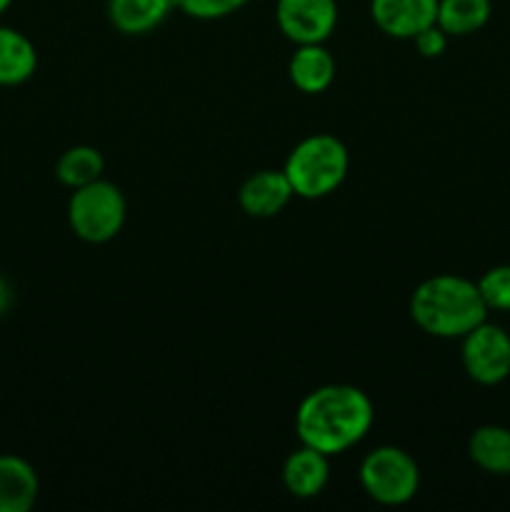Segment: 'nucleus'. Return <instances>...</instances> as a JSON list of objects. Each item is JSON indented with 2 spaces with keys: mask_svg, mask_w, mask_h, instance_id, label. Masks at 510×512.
I'll use <instances>...</instances> for the list:
<instances>
[{
  "mask_svg": "<svg viewBox=\"0 0 510 512\" xmlns=\"http://www.w3.org/2000/svg\"><path fill=\"white\" fill-rule=\"evenodd\" d=\"M375 410L368 393L355 385L333 383L310 390L295 410L300 443L325 455H343L370 433Z\"/></svg>",
  "mask_w": 510,
  "mask_h": 512,
  "instance_id": "1",
  "label": "nucleus"
},
{
  "mask_svg": "<svg viewBox=\"0 0 510 512\" xmlns=\"http://www.w3.org/2000/svg\"><path fill=\"white\" fill-rule=\"evenodd\" d=\"M410 318L433 338L455 340L488 320L478 283L455 273L423 280L410 295Z\"/></svg>",
  "mask_w": 510,
  "mask_h": 512,
  "instance_id": "2",
  "label": "nucleus"
},
{
  "mask_svg": "<svg viewBox=\"0 0 510 512\" xmlns=\"http://www.w3.org/2000/svg\"><path fill=\"white\" fill-rule=\"evenodd\" d=\"M348 168V148L330 133H315L300 140L283 165L295 198L303 200L328 198L343 185Z\"/></svg>",
  "mask_w": 510,
  "mask_h": 512,
  "instance_id": "3",
  "label": "nucleus"
},
{
  "mask_svg": "<svg viewBox=\"0 0 510 512\" xmlns=\"http://www.w3.org/2000/svg\"><path fill=\"white\" fill-rule=\"evenodd\" d=\"M125 215L128 203L123 190L105 178L75 188L68 200L70 230L90 245L110 243L123 230Z\"/></svg>",
  "mask_w": 510,
  "mask_h": 512,
  "instance_id": "4",
  "label": "nucleus"
},
{
  "mask_svg": "<svg viewBox=\"0 0 510 512\" xmlns=\"http://www.w3.org/2000/svg\"><path fill=\"white\" fill-rule=\"evenodd\" d=\"M360 485L365 495L385 508L410 503L420 490V468L410 453L395 445L370 450L360 463Z\"/></svg>",
  "mask_w": 510,
  "mask_h": 512,
  "instance_id": "5",
  "label": "nucleus"
},
{
  "mask_svg": "<svg viewBox=\"0 0 510 512\" xmlns=\"http://www.w3.org/2000/svg\"><path fill=\"white\" fill-rule=\"evenodd\" d=\"M460 360L473 383L495 388L510 378V335L500 325L483 323L463 335Z\"/></svg>",
  "mask_w": 510,
  "mask_h": 512,
  "instance_id": "6",
  "label": "nucleus"
},
{
  "mask_svg": "<svg viewBox=\"0 0 510 512\" xmlns=\"http://www.w3.org/2000/svg\"><path fill=\"white\" fill-rule=\"evenodd\" d=\"M275 23L290 43H325L338 25V0H278Z\"/></svg>",
  "mask_w": 510,
  "mask_h": 512,
  "instance_id": "7",
  "label": "nucleus"
},
{
  "mask_svg": "<svg viewBox=\"0 0 510 512\" xmlns=\"http://www.w3.org/2000/svg\"><path fill=\"white\" fill-rule=\"evenodd\" d=\"M370 18L388 38L413 40L435 25L438 0H370Z\"/></svg>",
  "mask_w": 510,
  "mask_h": 512,
  "instance_id": "8",
  "label": "nucleus"
},
{
  "mask_svg": "<svg viewBox=\"0 0 510 512\" xmlns=\"http://www.w3.org/2000/svg\"><path fill=\"white\" fill-rule=\"evenodd\" d=\"M295 198L285 170H258L243 180L238 203L250 218H275Z\"/></svg>",
  "mask_w": 510,
  "mask_h": 512,
  "instance_id": "9",
  "label": "nucleus"
},
{
  "mask_svg": "<svg viewBox=\"0 0 510 512\" xmlns=\"http://www.w3.org/2000/svg\"><path fill=\"white\" fill-rule=\"evenodd\" d=\"M330 455L300 443L298 450L285 458L283 485L293 498L310 500L318 498L330 480Z\"/></svg>",
  "mask_w": 510,
  "mask_h": 512,
  "instance_id": "10",
  "label": "nucleus"
},
{
  "mask_svg": "<svg viewBox=\"0 0 510 512\" xmlns=\"http://www.w3.org/2000/svg\"><path fill=\"white\" fill-rule=\"evenodd\" d=\"M335 70H338V65H335L333 53L325 48V43L298 45L295 53L290 55L288 78L300 93L318 95L333 85Z\"/></svg>",
  "mask_w": 510,
  "mask_h": 512,
  "instance_id": "11",
  "label": "nucleus"
},
{
  "mask_svg": "<svg viewBox=\"0 0 510 512\" xmlns=\"http://www.w3.org/2000/svg\"><path fill=\"white\" fill-rule=\"evenodd\" d=\"M40 495L33 465L18 455H0V512H28Z\"/></svg>",
  "mask_w": 510,
  "mask_h": 512,
  "instance_id": "12",
  "label": "nucleus"
},
{
  "mask_svg": "<svg viewBox=\"0 0 510 512\" xmlns=\"http://www.w3.org/2000/svg\"><path fill=\"white\" fill-rule=\"evenodd\" d=\"M173 0H108V20L118 33L145 35L165 23Z\"/></svg>",
  "mask_w": 510,
  "mask_h": 512,
  "instance_id": "13",
  "label": "nucleus"
},
{
  "mask_svg": "<svg viewBox=\"0 0 510 512\" xmlns=\"http://www.w3.org/2000/svg\"><path fill=\"white\" fill-rule=\"evenodd\" d=\"M38 68V50L20 30L0 25V85H23Z\"/></svg>",
  "mask_w": 510,
  "mask_h": 512,
  "instance_id": "14",
  "label": "nucleus"
},
{
  "mask_svg": "<svg viewBox=\"0 0 510 512\" xmlns=\"http://www.w3.org/2000/svg\"><path fill=\"white\" fill-rule=\"evenodd\" d=\"M468 458L483 473L505 478L510 475V428L480 425L468 438Z\"/></svg>",
  "mask_w": 510,
  "mask_h": 512,
  "instance_id": "15",
  "label": "nucleus"
},
{
  "mask_svg": "<svg viewBox=\"0 0 510 512\" xmlns=\"http://www.w3.org/2000/svg\"><path fill=\"white\" fill-rule=\"evenodd\" d=\"M493 15L490 0H438V20L435 23L450 38H465L488 25Z\"/></svg>",
  "mask_w": 510,
  "mask_h": 512,
  "instance_id": "16",
  "label": "nucleus"
},
{
  "mask_svg": "<svg viewBox=\"0 0 510 512\" xmlns=\"http://www.w3.org/2000/svg\"><path fill=\"white\" fill-rule=\"evenodd\" d=\"M103 173L105 158L98 148H93V145H73V148L65 150L58 158V163H55V178L70 190L95 183V180L103 178Z\"/></svg>",
  "mask_w": 510,
  "mask_h": 512,
  "instance_id": "17",
  "label": "nucleus"
},
{
  "mask_svg": "<svg viewBox=\"0 0 510 512\" xmlns=\"http://www.w3.org/2000/svg\"><path fill=\"white\" fill-rule=\"evenodd\" d=\"M475 283H478L488 313L490 310L510 313V265H495V268L485 270Z\"/></svg>",
  "mask_w": 510,
  "mask_h": 512,
  "instance_id": "18",
  "label": "nucleus"
},
{
  "mask_svg": "<svg viewBox=\"0 0 510 512\" xmlns=\"http://www.w3.org/2000/svg\"><path fill=\"white\" fill-rule=\"evenodd\" d=\"M175 8L195 20H220L238 13L250 0H173Z\"/></svg>",
  "mask_w": 510,
  "mask_h": 512,
  "instance_id": "19",
  "label": "nucleus"
},
{
  "mask_svg": "<svg viewBox=\"0 0 510 512\" xmlns=\"http://www.w3.org/2000/svg\"><path fill=\"white\" fill-rule=\"evenodd\" d=\"M448 38L450 35L435 23L430 25V28L420 30V33L413 38V43H415V50H418L423 58H440V55L445 53V48H448Z\"/></svg>",
  "mask_w": 510,
  "mask_h": 512,
  "instance_id": "20",
  "label": "nucleus"
},
{
  "mask_svg": "<svg viewBox=\"0 0 510 512\" xmlns=\"http://www.w3.org/2000/svg\"><path fill=\"white\" fill-rule=\"evenodd\" d=\"M10 305H13V288H10L8 280L0 275V315L8 313Z\"/></svg>",
  "mask_w": 510,
  "mask_h": 512,
  "instance_id": "21",
  "label": "nucleus"
},
{
  "mask_svg": "<svg viewBox=\"0 0 510 512\" xmlns=\"http://www.w3.org/2000/svg\"><path fill=\"white\" fill-rule=\"evenodd\" d=\"M10 3H13V0H0V15L10 8Z\"/></svg>",
  "mask_w": 510,
  "mask_h": 512,
  "instance_id": "22",
  "label": "nucleus"
}]
</instances>
